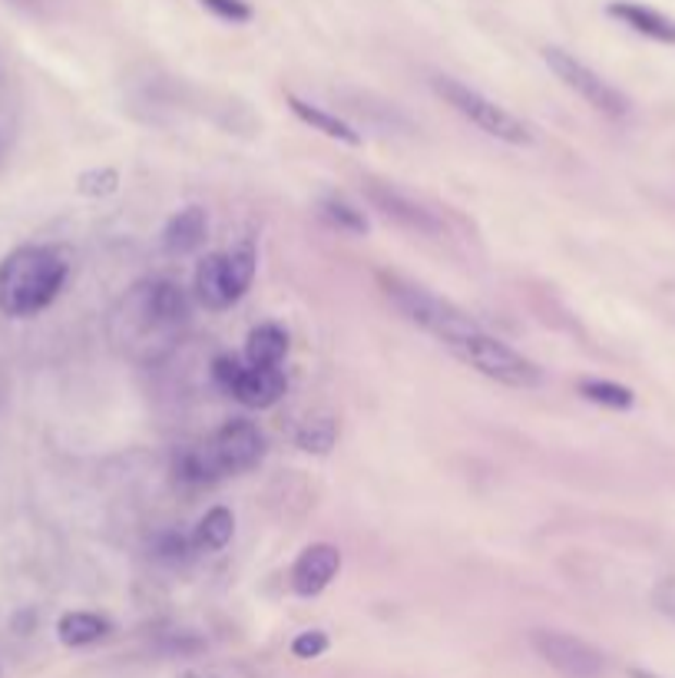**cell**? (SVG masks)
Listing matches in <instances>:
<instances>
[{"mask_svg": "<svg viewBox=\"0 0 675 678\" xmlns=\"http://www.w3.org/2000/svg\"><path fill=\"white\" fill-rule=\"evenodd\" d=\"M70 279V262L53 245H21L0 262V311L34 318L57 301Z\"/></svg>", "mask_w": 675, "mask_h": 678, "instance_id": "1", "label": "cell"}, {"mask_svg": "<svg viewBox=\"0 0 675 678\" xmlns=\"http://www.w3.org/2000/svg\"><path fill=\"white\" fill-rule=\"evenodd\" d=\"M378 279H381L384 295L397 305V311L407 321H414L417 328H425L428 334H434L441 345L454 348L457 342H464V337L480 331V324L464 308H457L454 301H447V298H441L428 288H420V285L401 279V275L381 272Z\"/></svg>", "mask_w": 675, "mask_h": 678, "instance_id": "2", "label": "cell"}, {"mask_svg": "<svg viewBox=\"0 0 675 678\" xmlns=\"http://www.w3.org/2000/svg\"><path fill=\"white\" fill-rule=\"evenodd\" d=\"M451 355L474 368L477 374L503 384V387H517V391H530V387H540L543 384V371L540 365H533L530 358H524L517 348H511L506 342H500V337L487 334L483 328L474 331L470 337H464V342H457L451 348Z\"/></svg>", "mask_w": 675, "mask_h": 678, "instance_id": "3", "label": "cell"}, {"mask_svg": "<svg viewBox=\"0 0 675 678\" xmlns=\"http://www.w3.org/2000/svg\"><path fill=\"white\" fill-rule=\"evenodd\" d=\"M431 87L451 110H457L480 133H487V136H493L506 146H530L533 143V133L527 130V123L520 116H514L511 110H503L500 103H493L480 90L467 87V83H461L454 76H434Z\"/></svg>", "mask_w": 675, "mask_h": 678, "instance_id": "4", "label": "cell"}, {"mask_svg": "<svg viewBox=\"0 0 675 678\" xmlns=\"http://www.w3.org/2000/svg\"><path fill=\"white\" fill-rule=\"evenodd\" d=\"M123 318L133 334H162L186 324L189 295L176 282H143L123 298Z\"/></svg>", "mask_w": 675, "mask_h": 678, "instance_id": "5", "label": "cell"}, {"mask_svg": "<svg viewBox=\"0 0 675 678\" xmlns=\"http://www.w3.org/2000/svg\"><path fill=\"white\" fill-rule=\"evenodd\" d=\"M543 60H547V66L560 76V83H566V87H569L576 97H582L597 113L613 116V120H623V116L629 113L626 94L616 90L606 76H600L593 66L582 63L579 57H573L569 50H563V47H543Z\"/></svg>", "mask_w": 675, "mask_h": 678, "instance_id": "6", "label": "cell"}, {"mask_svg": "<svg viewBox=\"0 0 675 678\" xmlns=\"http://www.w3.org/2000/svg\"><path fill=\"white\" fill-rule=\"evenodd\" d=\"M530 645L563 678H603L606 675V655L579 636H569L560 629H533Z\"/></svg>", "mask_w": 675, "mask_h": 678, "instance_id": "7", "label": "cell"}, {"mask_svg": "<svg viewBox=\"0 0 675 678\" xmlns=\"http://www.w3.org/2000/svg\"><path fill=\"white\" fill-rule=\"evenodd\" d=\"M209 454H212V460H216L222 477L245 473V470H251L262 460L266 437H262V431L251 420L235 417V420H229V423H222V428H219V434L209 444Z\"/></svg>", "mask_w": 675, "mask_h": 678, "instance_id": "8", "label": "cell"}, {"mask_svg": "<svg viewBox=\"0 0 675 678\" xmlns=\"http://www.w3.org/2000/svg\"><path fill=\"white\" fill-rule=\"evenodd\" d=\"M365 199L394 225L407 229V232H417V235H444V222L428 209L420 206L417 199H410L407 193L394 189L391 183H378V180H368L365 183Z\"/></svg>", "mask_w": 675, "mask_h": 678, "instance_id": "9", "label": "cell"}, {"mask_svg": "<svg viewBox=\"0 0 675 678\" xmlns=\"http://www.w3.org/2000/svg\"><path fill=\"white\" fill-rule=\"evenodd\" d=\"M338 572H342V550L334 543H311L292 566V589L298 596H318L338 579Z\"/></svg>", "mask_w": 675, "mask_h": 678, "instance_id": "10", "label": "cell"}, {"mask_svg": "<svg viewBox=\"0 0 675 678\" xmlns=\"http://www.w3.org/2000/svg\"><path fill=\"white\" fill-rule=\"evenodd\" d=\"M285 391H289V381H285L282 368H248V365H242L225 394H232L242 407L266 410V407H275L285 397Z\"/></svg>", "mask_w": 675, "mask_h": 678, "instance_id": "11", "label": "cell"}, {"mask_svg": "<svg viewBox=\"0 0 675 678\" xmlns=\"http://www.w3.org/2000/svg\"><path fill=\"white\" fill-rule=\"evenodd\" d=\"M610 17H616L619 24H626L629 30L655 40V44H668L675 47V17L649 8V4H636V0H616L610 4Z\"/></svg>", "mask_w": 675, "mask_h": 678, "instance_id": "12", "label": "cell"}, {"mask_svg": "<svg viewBox=\"0 0 675 678\" xmlns=\"http://www.w3.org/2000/svg\"><path fill=\"white\" fill-rule=\"evenodd\" d=\"M206 232H209L206 209L202 206H186L165 222L162 248L169 251V256H189V251H196L206 242Z\"/></svg>", "mask_w": 675, "mask_h": 678, "instance_id": "13", "label": "cell"}, {"mask_svg": "<svg viewBox=\"0 0 675 678\" xmlns=\"http://www.w3.org/2000/svg\"><path fill=\"white\" fill-rule=\"evenodd\" d=\"M289 110H292L305 126L318 130V133L328 136V139H338V143H345V146H361V133H358L348 120H342V116H334V113H328V110H321V107H315V103L295 97V94H289Z\"/></svg>", "mask_w": 675, "mask_h": 678, "instance_id": "14", "label": "cell"}, {"mask_svg": "<svg viewBox=\"0 0 675 678\" xmlns=\"http://www.w3.org/2000/svg\"><path fill=\"white\" fill-rule=\"evenodd\" d=\"M289 355V334L279 324H259L245 342V365L248 368H279Z\"/></svg>", "mask_w": 675, "mask_h": 678, "instance_id": "15", "label": "cell"}, {"mask_svg": "<svg viewBox=\"0 0 675 678\" xmlns=\"http://www.w3.org/2000/svg\"><path fill=\"white\" fill-rule=\"evenodd\" d=\"M110 619L100 616V613H87V609H76V613H63L60 622H57V636L63 645L70 649H83V645H94L100 642L103 636H110Z\"/></svg>", "mask_w": 675, "mask_h": 678, "instance_id": "16", "label": "cell"}, {"mask_svg": "<svg viewBox=\"0 0 675 678\" xmlns=\"http://www.w3.org/2000/svg\"><path fill=\"white\" fill-rule=\"evenodd\" d=\"M196 298L199 305H206L209 311H225L232 301L229 285H225V266L222 256H206L196 269Z\"/></svg>", "mask_w": 675, "mask_h": 678, "instance_id": "17", "label": "cell"}, {"mask_svg": "<svg viewBox=\"0 0 675 678\" xmlns=\"http://www.w3.org/2000/svg\"><path fill=\"white\" fill-rule=\"evenodd\" d=\"M235 533V517L229 506H212V510L199 520L196 533H193V546L196 553H219L229 546Z\"/></svg>", "mask_w": 675, "mask_h": 678, "instance_id": "18", "label": "cell"}, {"mask_svg": "<svg viewBox=\"0 0 675 678\" xmlns=\"http://www.w3.org/2000/svg\"><path fill=\"white\" fill-rule=\"evenodd\" d=\"M173 473L186 486H209V483L222 480L209 447H186V451H180L176 460H173Z\"/></svg>", "mask_w": 675, "mask_h": 678, "instance_id": "19", "label": "cell"}, {"mask_svg": "<svg viewBox=\"0 0 675 678\" xmlns=\"http://www.w3.org/2000/svg\"><path fill=\"white\" fill-rule=\"evenodd\" d=\"M222 266H225V285H229V295L232 301H238L251 282H256V266H259V256H256V248H251L248 242H242L238 248L225 251L222 256Z\"/></svg>", "mask_w": 675, "mask_h": 678, "instance_id": "20", "label": "cell"}, {"mask_svg": "<svg viewBox=\"0 0 675 678\" xmlns=\"http://www.w3.org/2000/svg\"><path fill=\"white\" fill-rule=\"evenodd\" d=\"M576 391H579L589 404H600V407H610V410H629V407L636 404L633 387L616 384V381H603V378H586V381H579Z\"/></svg>", "mask_w": 675, "mask_h": 678, "instance_id": "21", "label": "cell"}, {"mask_svg": "<svg viewBox=\"0 0 675 678\" xmlns=\"http://www.w3.org/2000/svg\"><path fill=\"white\" fill-rule=\"evenodd\" d=\"M295 444L305 454H328L338 444V423H334V417L305 420L302 428H298V434H295Z\"/></svg>", "mask_w": 675, "mask_h": 678, "instance_id": "22", "label": "cell"}, {"mask_svg": "<svg viewBox=\"0 0 675 678\" xmlns=\"http://www.w3.org/2000/svg\"><path fill=\"white\" fill-rule=\"evenodd\" d=\"M321 215H324L328 225L342 229V232H352V235H365V232H368L365 212L355 209V206H352L348 199H342V196H328V199H321Z\"/></svg>", "mask_w": 675, "mask_h": 678, "instance_id": "23", "label": "cell"}, {"mask_svg": "<svg viewBox=\"0 0 675 678\" xmlns=\"http://www.w3.org/2000/svg\"><path fill=\"white\" fill-rule=\"evenodd\" d=\"M120 189V173L110 165L103 169H87V173H79L76 180V193L79 196H90V199H103V196H113Z\"/></svg>", "mask_w": 675, "mask_h": 678, "instance_id": "24", "label": "cell"}, {"mask_svg": "<svg viewBox=\"0 0 675 678\" xmlns=\"http://www.w3.org/2000/svg\"><path fill=\"white\" fill-rule=\"evenodd\" d=\"M152 553H156L159 559H165V563H186V559L196 553V546H193V537H183V533H162V537H156Z\"/></svg>", "mask_w": 675, "mask_h": 678, "instance_id": "25", "label": "cell"}, {"mask_svg": "<svg viewBox=\"0 0 675 678\" xmlns=\"http://www.w3.org/2000/svg\"><path fill=\"white\" fill-rule=\"evenodd\" d=\"M202 8L225 24H248L251 21V4H245V0H202Z\"/></svg>", "mask_w": 675, "mask_h": 678, "instance_id": "26", "label": "cell"}, {"mask_svg": "<svg viewBox=\"0 0 675 678\" xmlns=\"http://www.w3.org/2000/svg\"><path fill=\"white\" fill-rule=\"evenodd\" d=\"M292 652H295L298 658H318V655L328 652V636H324L321 629H308V632L295 636Z\"/></svg>", "mask_w": 675, "mask_h": 678, "instance_id": "27", "label": "cell"}, {"mask_svg": "<svg viewBox=\"0 0 675 678\" xmlns=\"http://www.w3.org/2000/svg\"><path fill=\"white\" fill-rule=\"evenodd\" d=\"M652 603L662 616L675 619V576H665L659 579V585L652 589Z\"/></svg>", "mask_w": 675, "mask_h": 678, "instance_id": "28", "label": "cell"}, {"mask_svg": "<svg viewBox=\"0 0 675 678\" xmlns=\"http://www.w3.org/2000/svg\"><path fill=\"white\" fill-rule=\"evenodd\" d=\"M176 678H219V675L216 671H202V668H189V671H183Z\"/></svg>", "mask_w": 675, "mask_h": 678, "instance_id": "29", "label": "cell"}, {"mask_svg": "<svg viewBox=\"0 0 675 678\" xmlns=\"http://www.w3.org/2000/svg\"><path fill=\"white\" fill-rule=\"evenodd\" d=\"M629 678H662V675H655L649 668H629Z\"/></svg>", "mask_w": 675, "mask_h": 678, "instance_id": "30", "label": "cell"}]
</instances>
